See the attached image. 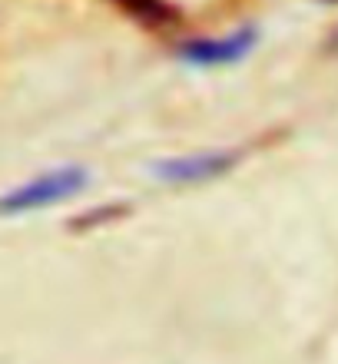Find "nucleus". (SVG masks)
Segmentation results:
<instances>
[{
    "label": "nucleus",
    "instance_id": "5",
    "mask_svg": "<svg viewBox=\"0 0 338 364\" xmlns=\"http://www.w3.org/2000/svg\"><path fill=\"white\" fill-rule=\"evenodd\" d=\"M332 47H335V50H338V33H335V40H332Z\"/></svg>",
    "mask_w": 338,
    "mask_h": 364
},
{
    "label": "nucleus",
    "instance_id": "2",
    "mask_svg": "<svg viewBox=\"0 0 338 364\" xmlns=\"http://www.w3.org/2000/svg\"><path fill=\"white\" fill-rule=\"evenodd\" d=\"M255 30L242 27L226 37H199L189 40L186 47H179V57L193 67H226V63H239L252 47H255Z\"/></svg>",
    "mask_w": 338,
    "mask_h": 364
},
{
    "label": "nucleus",
    "instance_id": "4",
    "mask_svg": "<svg viewBox=\"0 0 338 364\" xmlns=\"http://www.w3.org/2000/svg\"><path fill=\"white\" fill-rule=\"evenodd\" d=\"M126 14L146 20V23H173L176 10L166 4V0H116Z\"/></svg>",
    "mask_w": 338,
    "mask_h": 364
},
{
    "label": "nucleus",
    "instance_id": "1",
    "mask_svg": "<svg viewBox=\"0 0 338 364\" xmlns=\"http://www.w3.org/2000/svg\"><path fill=\"white\" fill-rule=\"evenodd\" d=\"M87 189V173L77 169V166H67V169H50V173L30 179L27 186L7 192L0 199V212H33V209H47V205H57V202L77 196V192Z\"/></svg>",
    "mask_w": 338,
    "mask_h": 364
},
{
    "label": "nucleus",
    "instance_id": "6",
    "mask_svg": "<svg viewBox=\"0 0 338 364\" xmlns=\"http://www.w3.org/2000/svg\"><path fill=\"white\" fill-rule=\"evenodd\" d=\"M329 4H338V0H329Z\"/></svg>",
    "mask_w": 338,
    "mask_h": 364
},
{
    "label": "nucleus",
    "instance_id": "3",
    "mask_svg": "<svg viewBox=\"0 0 338 364\" xmlns=\"http://www.w3.org/2000/svg\"><path fill=\"white\" fill-rule=\"evenodd\" d=\"M232 163H236L232 153H199V156H183V159L156 163L153 173L166 182H206V179L223 176Z\"/></svg>",
    "mask_w": 338,
    "mask_h": 364
}]
</instances>
